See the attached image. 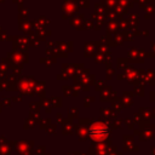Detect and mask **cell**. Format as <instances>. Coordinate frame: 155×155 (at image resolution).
Segmentation results:
<instances>
[{
  "mask_svg": "<svg viewBox=\"0 0 155 155\" xmlns=\"http://www.w3.org/2000/svg\"><path fill=\"white\" fill-rule=\"evenodd\" d=\"M88 134H90V137L93 140L102 142V140H104L109 136V128L103 122H94L88 128Z\"/></svg>",
  "mask_w": 155,
  "mask_h": 155,
  "instance_id": "obj_1",
  "label": "cell"
}]
</instances>
